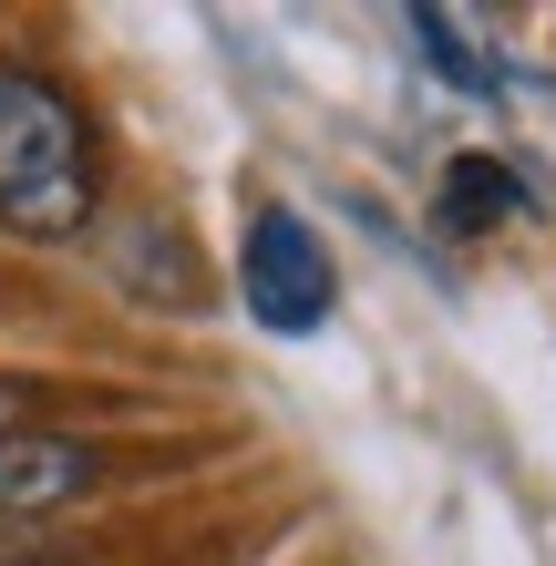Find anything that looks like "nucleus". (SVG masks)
I'll return each mask as SVG.
<instances>
[{
  "label": "nucleus",
  "mask_w": 556,
  "mask_h": 566,
  "mask_svg": "<svg viewBox=\"0 0 556 566\" xmlns=\"http://www.w3.org/2000/svg\"><path fill=\"white\" fill-rule=\"evenodd\" d=\"M104 494V453L73 443V432H0V525L11 515H52Z\"/></svg>",
  "instance_id": "7ed1b4c3"
},
{
  "label": "nucleus",
  "mask_w": 556,
  "mask_h": 566,
  "mask_svg": "<svg viewBox=\"0 0 556 566\" xmlns=\"http://www.w3.org/2000/svg\"><path fill=\"white\" fill-rule=\"evenodd\" d=\"M0 566H104V556L62 546V536H0Z\"/></svg>",
  "instance_id": "423d86ee"
},
{
  "label": "nucleus",
  "mask_w": 556,
  "mask_h": 566,
  "mask_svg": "<svg viewBox=\"0 0 556 566\" xmlns=\"http://www.w3.org/2000/svg\"><path fill=\"white\" fill-rule=\"evenodd\" d=\"M412 31H422V42H433L443 62H453V83H464V93H495V73H484V62H474V42H464V31H453L443 11H422Z\"/></svg>",
  "instance_id": "39448f33"
},
{
  "label": "nucleus",
  "mask_w": 556,
  "mask_h": 566,
  "mask_svg": "<svg viewBox=\"0 0 556 566\" xmlns=\"http://www.w3.org/2000/svg\"><path fill=\"white\" fill-rule=\"evenodd\" d=\"M495 207H515V186L495 176V165H453V186H443V217H453V227H484Z\"/></svg>",
  "instance_id": "20e7f679"
},
{
  "label": "nucleus",
  "mask_w": 556,
  "mask_h": 566,
  "mask_svg": "<svg viewBox=\"0 0 556 566\" xmlns=\"http://www.w3.org/2000/svg\"><path fill=\"white\" fill-rule=\"evenodd\" d=\"M238 289H248V310L269 319V329H319L331 319V298H340V279H331V248L310 238L289 207H269L248 227V258H238Z\"/></svg>",
  "instance_id": "f03ea898"
},
{
  "label": "nucleus",
  "mask_w": 556,
  "mask_h": 566,
  "mask_svg": "<svg viewBox=\"0 0 556 566\" xmlns=\"http://www.w3.org/2000/svg\"><path fill=\"white\" fill-rule=\"evenodd\" d=\"M0 227L42 248L93 227V124L21 62H0Z\"/></svg>",
  "instance_id": "f257e3e1"
}]
</instances>
